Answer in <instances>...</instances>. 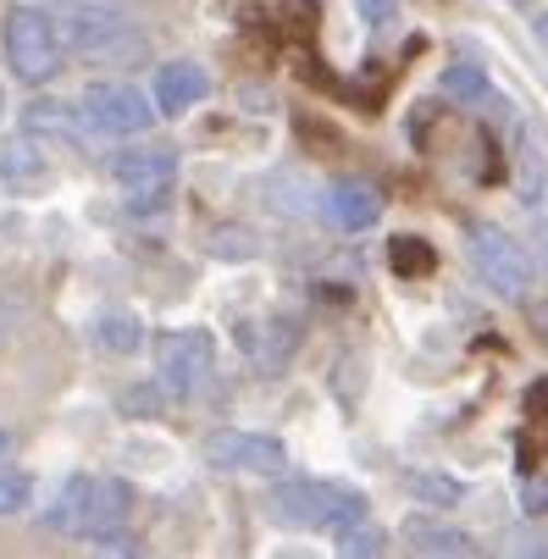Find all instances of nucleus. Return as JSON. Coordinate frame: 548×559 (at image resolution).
Masks as SVG:
<instances>
[{"mask_svg":"<svg viewBox=\"0 0 548 559\" xmlns=\"http://www.w3.org/2000/svg\"><path fill=\"white\" fill-rule=\"evenodd\" d=\"M266 515L283 526L327 532V526H355L366 515V499L355 488H338V483H288L266 499Z\"/></svg>","mask_w":548,"mask_h":559,"instance_id":"1","label":"nucleus"},{"mask_svg":"<svg viewBox=\"0 0 548 559\" xmlns=\"http://www.w3.org/2000/svg\"><path fill=\"white\" fill-rule=\"evenodd\" d=\"M61 28H56V12H39V7H17L7 17V61L23 84H50L61 72Z\"/></svg>","mask_w":548,"mask_h":559,"instance_id":"2","label":"nucleus"},{"mask_svg":"<svg viewBox=\"0 0 548 559\" xmlns=\"http://www.w3.org/2000/svg\"><path fill=\"white\" fill-rule=\"evenodd\" d=\"M56 28L61 45L78 50L84 61H139L144 56V34L128 28L111 12H84V7H56Z\"/></svg>","mask_w":548,"mask_h":559,"instance_id":"3","label":"nucleus"},{"mask_svg":"<svg viewBox=\"0 0 548 559\" xmlns=\"http://www.w3.org/2000/svg\"><path fill=\"white\" fill-rule=\"evenodd\" d=\"M128 510H133V493H128L122 483H95V476H72L67 493H61V504L50 510V526H67V532H90V537H100V532H117V526L128 521Z\"/></svg>","mask_w":548,"mask_h":559,"instance_id":"4","label":"nucleus"},{"mask_svg":"<svg viewBox=\"0 0 548 559\" xmlns=\"http://www.w3.org/2000/svg\"><path fill=\"white\" fill-rule=\"evenodd\" d=\"M111 178L128 200V211L150 216V211H162L178 189V150L167 144H144V150H128L111 162Z\"/></svg>","mask_w":548,"mask_h":559,"instance_id":"5","label":"nucleus"},{"mask_svg":"<svg viewBox=\"0 0 548 559\" xmlns=\"http://www.w3.org/2000/svg\"><path fill=\"white\" fill-rule=\"evenodd\" d=\"M211 366H216V344H211V333H200V328H183V333H162V338H155V371H162V382H167L178 399H194V393L205 388Z\"/></svg>","mask_w":548,"mask_h":559,"instance_id":"6","label":"nucleus"},{"mask_svg":"<svg viewBox=\"0 0 548 559\" xmlns=\"http://www.w3.org/2000/svg\"><path fill=\"white\" fill-rule=\"evenodd\" d=\"M200 454L216 465V471H245V476H283L288 471V449L266 432H239V427H222V432H205Z\"/></svg>","mask_w":548,"mask_h":559,"instance_id":"7","label":"nucleus"},{"mask_svg":"<svg viewBox=\"0 0 548 559\" xmlns=\"http://www.w3.org/2000/svg\"><path fill=\"white\" fill-rule=\"evenodd\" d=\"M472 255H477V272L488 277V288H493V294L521 299V294L532 288V255L515 245V238H504V233H493V227H477Z\"/></svg>","mask_w":548,"mask_h":559,"instance_id":"8","label":"nucleus"},{"mask_svg":"<svg viewBox=\"0 0 548 559\" xmlns=\"http://www.w3.org/2000/svg\"><path fill=\"white\" fill-rule=\"evenodd\" d=\"M78 106L95 122V133H144L150 117H155V106L133 84H95V90L78 95Z\"/></svg>","mask_w":548,"mask_h":559,"instance_id":"9","label":"nucleus"},{"mask_svg":"<svg viewBox=\"0 0 548 559\" xmlns=\"http://www.w3.org/2000/svg\"><path fill=\"white\" fill-rule=\"evenodd\" d=\"M211 95V72L200 61H167L155 72V111L162 117H183Z\"/></svg>","mask_w":548,"mask_h":559,"instance_id":"10","label":"nucleus"},{"mask_svg":"<svg viewBox=\"0 0 548 559\" xmlns=\"http://www.w3.org/2000/svg\"><path fill=\"white\" fill-rule=\"evenodd\" d=\"M23 128L39 139H67V144H84L95 133V122L84 117V106H56V100H34L23 111Z\"/></svg>","mask_w":548,"mask_h":559,"instance_id":"11","label":"nucleus"},{"mask_svg":"<svg viewBox=\"0 0 548 559\" xmlns=\"http://www.w3.org/2000/svg\"><path fill=\"white\" fill-rule=\"evenodd\" d=\"M377 211H382V194H377L371 183H338V189L327 194V222H333V227H344V233L371 227V222H377Z\"/></svg>","mask_w":548,"mask_h":559,"instance_id":"12","label":"nucleus"},{"mask_svg":"<svg viewBox=\"0 0 548 559\" xmlns=\"http://www.w3.org/2000/svg\"><path fill=\"white\" fill-rule=\"evenodd\" d=\"M0 178H7L17 194H39L50 183V167L34 155V144H7L0 150Z\"/></svg>","mask_w":548,"mask_h":559,"instance_id":"13","label":"nucleus"},{"mask_svg":"<svg viewBox=\"0 0 548 559\" xmlns=\"http://www.w3.org/2000/svg\"><path fill=\"white\" fill-rule=\"evenodd\" d=\"M388 266H394V277H432L438 272V250L427 245V238L394 233L388 238Z\"/></svg>","mask_w":548,"mask_h":559,"instance_id":"14","label":"nucleus"},{"mask_svg":"<svg viewBox=\"0 0 548 559\" xmlns=\"http://www.w3.org/2000/svg\"><path fill=\"white\" fill-rule=\"evenodd\" d=\"M95 344H100V349H111V355H133V349L144 344L139 316H128V310H106L100 322H95Z\"/></svg>","mask_w":548,"mask_h":559,"instance_id":"15","label":"nucleus"},{"mask_svg":"<svg viewBox=\"0 0 548 559\" xmlns=\"http://www.w3.org/2000/svg\"><path fill=\"white\" fill-rule=\"evenodd\" d=\"M405 532H410V548H421V554H472V548H477L465 532L438 526V521H410Z\"/></svg>","mask_w":548,"mask_h":559,"instance_id":"16","label":"nucleus"},{"mask_svg":"<svg viewBox=\"0 0 548 559\" xmlns=\"http://www.w3.org/2000/svg\"><path fill=\"white\" fill-rule=\"evenodd\" d=\"M28 499H34L28 476H23V471H0V515H17Z\"/></svg>","mask_w":548,"mask_h":559,"instance_id":"17","label":"nucleus"},{"mask_svg":"<svg viewBox=\"0 0 548 559\" xmlns=\"http://www.w3.org/2000/svg\"><path fill=\"white\" fill-rule=\"evenodd\" d=\"M382 548H388V532H382V526H371V532H366V526H349L344 543H338V554H349V559H360V554H382Z\"/></svg>","mask_w":548,"mask_h":559,"instance_id":"18","label":"nucleus"},{"mask_svg":"<svg viewBox=\"0 0 548 559\" xmlns=\"http://www.w3.org/2000/svg\"><path fill=\"white\" fill-rule=\"evenodd\" d=\"M443 95H488V78L477 67H449L443 72Z\"/></svg>","mask_w":548,"mask_h":559,"instance_id":"19","label":"nucleus"},{"mask_svg":"<svg viewBox=\"0 0 548 559\" xmlns=\"http://www.w3.org/2000/svg\"><path fill=\"white\" fill-rule=\"evenodd\" d=\"M394 7H400V0H360V17H366V28H382L388 17H394Z\"/></svg>","mask_w":548,"mask_h":559,"instance_id":"20","label":"nucleus"},{"mask_svg":"<svg viewBox=\"0 0 548 559\" xmlns=\"http://www.w3.org/2000/svg\"><path fill=\"white\" fill-rule=\"evenodd\" d=\"M122 405H133L128 416H162V399H155V393H144V388H133V393L122 399Z\"/></svg>","mask_w":548,"mask_h":559,"instance_id":"21","label":"nucleus"},{"mask_svg":"<svg viewBox=\"0 0 548 559\" xmlns=\"http://www.w3.org/2000/svg\"><path fill=\"white\" fill-rule=\"evenodd\" d=\"M521 510H526V515H543V510H548V483H526V488H521Z\"/></svg>","mask_w":548,"mask_h":559,"instance_id":"22","label":"nucleus"},{"mask_svg":"<svg viewBox=\"0 0 548 559\" xmlns=\"http://www.w3.org/2000/svg\"><path fill=\"white\" fill-rule=\"evenodd\" d=\"M410 488H421V493H438V504H454V488H449V483H438V476H410Z\"/></svg>","mask_w":548,"mask_h":559,"instance_id":"23","label":"nucleus"},{"mask_svg":"<svg viewBox=\"0 0 548 559\" xmlns=\"http://www.w3.org/2000/svg\"><path fill=\"white\" fill-rule=\"evenodd\" d=\"M7 316H12V305H0V338H7V328H12V322H7Z\"/></svg>","mask_w":548,"mask_h":559,"instance_id":"24","label":"nucleus"},{"mask_svg":"<svg viewBox=\"0 0 548 559\" xmlns=\"http://www.w3.org/2000/svg\"><path fill=\"white\" fill-rule=\"evenodd\" d=\"M7 454H12V438H7V432H0V460H7Z\"/></svg>","mask_w":548,"mask_h":559,"instance_id":"25","label":"nucleus"},{"mask_svg":"<svg viewBox=\"0 0 548 559\" xmlns=\"http://www.w3.org/2000/svg\"><path fill=\"white\" fill-rule=\"evenodd\" d=\"M0 111H7V100H0Z\"/></svg>","mask_w":548,"mask_h":559,"instance_id":"26","label":"nucleus"},{"mask_svg":"<svg viewBox=\"0 0 548 559\" xmlns=\"http://www.w3.org/2000/svg\"><path fill=\"white\" fill-rule=\"evenodd\" d=\"M543 39H548V28H543Z\"/></svg>","mask_w":548,"mask_h":559,"instance_id":"27","label":"nucleus"}]
</instances>
